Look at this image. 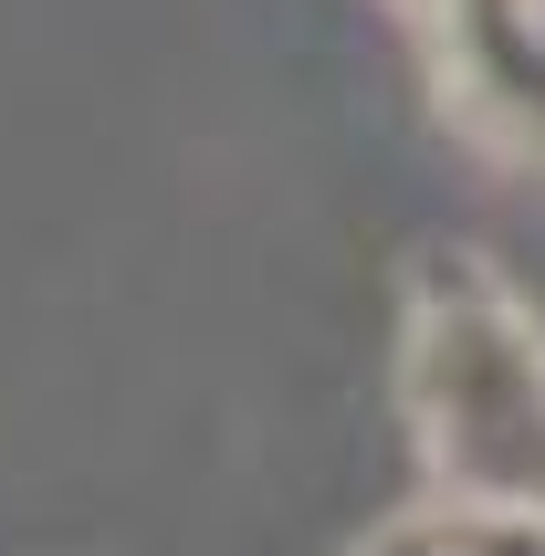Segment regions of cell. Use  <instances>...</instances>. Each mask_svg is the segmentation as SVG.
Segmentation results:
<instances>
[{"label": "cell", "mask_w": 545, "mask_h": 556, "mask_svg": "<svg viewBox=\"0 0 545 556\" xmlns=\"http://www.w3.org/2000/svg\"><path fill=\"white\" fill-rule=\"evenodd\" d=\"M398 420L430 515H545V315L461 242L398 294Z\"/></svg>", "instance_id": "cell-1"}, {"label": "cell", "mask_w": 545, "mask_h": 556, "mask_svg": "<svg viewBox=\"0 0 545 556\" xmlns=\"http://www.w3.org/2000/svg\"><path fill=\"white\" fill-rule=\"evenodd\" d=\"M430 53L452 116L483 148L545 168V22H524L515 0H430Z\"/></svg>", "instance_id": "cell-2"}, {"label": "cell", "mask_w": 545, "mask_h": 556, "mask_svg": "<svg viewBox=\"0 0 545 556\" xmlns=\"http://www.w3.org/2000/svg\"><path fill=\"white\" fill-rule=\"evenodd\" d=\"M452 556H545V515H430Z\"/></svg>", "instance_id": "cell-3"}, {"label": "cell", "mask_w": 545, "mask_h": 556, "mask_svg": "<svg viewBox=\"0 0 545 556\" xmlns=\"http://www.w3.org/2000/svg\"><path fill=\"white\" fill-rule=\"evenodd\" d=\"M357 556H452V546H441V526H430V515H409V526H389V535H367Z\"/></svg>", "instance_id": "cell-4"}]
</instances>
